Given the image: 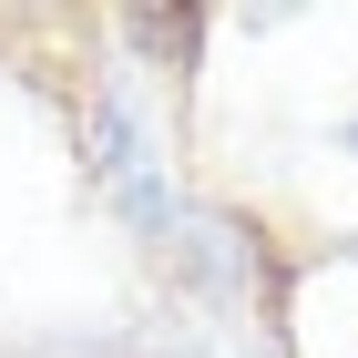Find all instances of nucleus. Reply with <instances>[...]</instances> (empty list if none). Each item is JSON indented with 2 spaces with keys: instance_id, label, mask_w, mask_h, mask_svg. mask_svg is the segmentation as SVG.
Wrapping results in <instances>:
<instances>
[{
  "instance_id": "f257e3e1",
  "label": "nucleus",
  "mask_w": 358,
  "mask_h": 358,
  "mask_svg": "<svg viewBox=\"0 0 358 358\" xmlns=\"http://www.w3.org/2000/svg\"><path fill=\"white\" fill-rule=\"evenodd\" d=\"M92 143H103V185L123 194V205H134V215L154 225V236H164V225H174V205H164V185H154V143L134 134V113H123V103H103Z\"/></svg>"
}]
</instances>
